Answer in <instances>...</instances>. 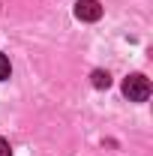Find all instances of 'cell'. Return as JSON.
Wrapping results in <instances>:
<instances>
[{"label":"cell","mask_w":153,"mask_h":156,"mask_svg":"<svg viewBox=\"0 0 153 156\" xmlns=\"http://www.w3.org/2000/svg\"><path fill=\"white\" fill-rule=\"evenodd\" d=\"M123 96L129 99V102H144V99L150 96V81L141 75V72L126 75V81H123Z\"/></svg>","instance_id":"6da1fadb"},{"label":"cell","mask_w":153,"mask_h":156,"mask_svg":"<svg viewBox=\"0 0 153 156\" xmlns=\"http://www.w3.org/2000/svg\"><path fill=\"white\" fill-rule=\"evenodd\" d=\"M75 18L78 21H99V18H102L99 0H78V3H75Z\"/></svg>","instance_id":"7a4b0ae2"},{"label":"cell","mask_w":153,"mask_h":156,"mask_svg":"<svg viewBox=\"0 0 153 156\" xmlns=\"http://www.w3.org/2000/svg\"><path fill=\"white\" fill-rule=\"evenodd\" d=\"M90 78H93V87H99V90H108V87H111V75L102 72V69H96Z\"/></svg>","instance_id":"3957f363"},{"label":"cell","mask_w":153,"mask_h":156,"mask_svg":"<svg viewBox=\"0 0 153 156\" xmlns=\"http://www.w3.org/2000/svg\"><path fill=\"white\" fill-rule=\"evenodd\" d=\"M9 75H12V66H9V57H6V54H0V81H6Z\"/></svg>","instance_id":"277c9868"},{"label":"cell","mask_w":153,"mask_h":156,"mask_svg":"<svg viewBox=\"0 0 153 156\" xmlns=\"http://www.w3.org/2000/svg\"><path fill=\"white\" fill-rule=\"evenodd\" d=\"M0 156H12V150H9V141H6V138H0Z\"/></svg>","instance_id":"5b68a950"}]
</instances>
